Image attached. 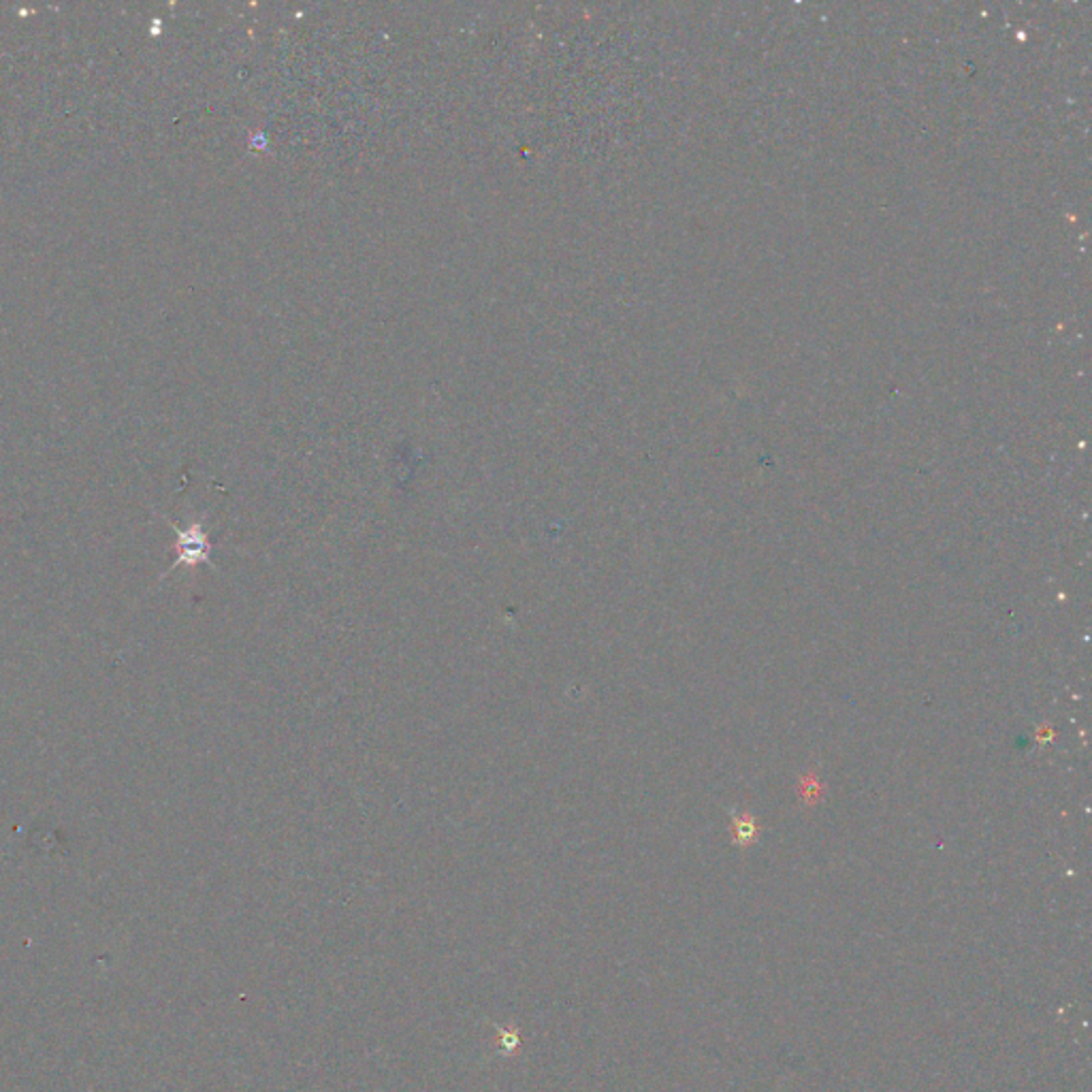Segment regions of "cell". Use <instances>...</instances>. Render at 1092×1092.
I'll use <instances>...</instances> for the list:
<instances>
[{
	"mask_svg": "<svg viewBox=\"0 0 1092 1092\" xmlns=\"http://www.w3.org/2000/svg\"><path fill=\"white\" fill-rule=\"evenodd\" d=\"M755 832H758V828H755L753 818L745 816V818H740L736 821V836L740 838V841H743V838H745V841H749V838H753Z\"/></svg>",
	"mask_w": 1092,
	"mask_h": 1092,
	"instance_id": "7a4b0ae2",
	"label": "cell"
},
{
	"mask_svg": "<svg viewBox=\"0 0 1092 1092\" xmlns=\"http://www.w3.org/2000/svg\"><path fill=\"white\" fill-rule=\"evenodd\" d=\"M175 531V564L166 570L169 574L177 566H197V564H209V553H212V542L207 538V531L201 523H192L186 529H179L177 525L169 523Z\"/></svg>",
	"mask_w": 1092,
	"mask_h": 1092,
	"instance_id": "6da1fadb",
	"label": "cell"
}]
</instances>
